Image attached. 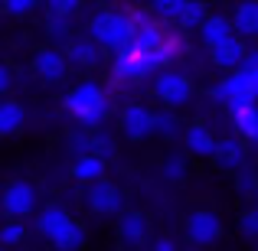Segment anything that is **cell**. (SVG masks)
Instances as JSON below:
<instances>
[{"label": "cell", "instance_id": "7a4b0ae2", "mask_svg": "<svg viewBox=\"0 0 258 251\" xmlns=\"http://www.w3.org/2000/svg\"><path fill=\"white\" fill-rule=\"evenodd\" d=\"M134 30H138L134 17L121 10H101L88 20V39L98 49H114V52L127 49L134 39Z\"/></svg>", "mask_w": 258, "mask_h": 251}, {"label": "cell", "instance_id": "44dd1931", "mask_svg": "<svg viewBox=\"0 0 258 251\" xmlns=\"http://www.w3.org/2000/svg\"><path fill=\"white\" fill-rule=\"evenodd\" d=\"M206 7L200 4V0H180V7H176V23L180 26H203V20H206Z\"/></svg>", "mask_w": 258, "mask_h": 251}, {"label": "cell", "instance_id": "8992f818", "mask_svg": "<svg viewBox=\"0 0 258 251\" xmlns=\"http://www.w3.org/2000/svg\"><path fill=\"white\" fill-rule=\"evenodd\" d=\"M0 209H4L13 222H23L26 215L36 212V186H33V183H26V180L7 183L4 196H0Z\"/></svg>", "mask_w": 258, "mask_h": 251}, {"label": "cell", "instance_id": "7402d4cb", "mask_svg": "<svg viewBox=\"0 0 258 251\" xmlns=\"http://www.w3.org/2000/svg\"><path fill=\"white\" fill-rule=\"evenodd\" d=\"M232 124L239 127L242 137L255 140V131H258V105H248V108H239V111H232Z\"/></svg>", "mask_w": 258, "mask_h": 251}, {"label": "cell", "instance_id": "d6986e66", "mask_svg": "<svg viewBox=\"0 0 258 251\" xmlns=\"http://www.w3.org/2000/svg\"><path fill=\"white\" fill-rule=\"evenodd\" d=\"M69 173H72V180H76V183H88V186H92V183L105 180V160L95 157V153H85V157L72 160Z\"/></svg>", "mask_w": 258, "mask_h": 251}, {"label": "cell", "instance_id": "d4e9b609", "mask_svg": "<svg viewBox=\"0 0 258 251\" xmlns=\"http://www.w3.org/2000/svg\"><path fill=\"white\" fill-rule=\"evenodd\" d=\"M23 235H26V228H23V222H4L0 225V248H13V245H20L23 241Z\"/></svg>", "mask_w": 258, "mask_h": 251}, {"label": "cell", "instance_id": "cb8c5ba5", "mask_svg": "<svg viewBox=\"0 0 258 251\" xmlns=\"http://www.w3.org/2000/svg\"><path fill=\"white\" fill-rule=\"evenodd\" d=\"M186 153H167V160H164V166H160V173H164V180L167 183H180L183 176H186Z\"/></svg>", "mask_w": 258, "mask_h": 251}, {"label": "cell", "instance_id": "f546056e", "mask_svg": "<svg viewBox=\"0 0 258 251\" xmlns=\"http://www.w3.org/2000/svg\"><path fill=\"white\" fill-rule=\"evenodd\" d=\"M46 36H49V39H66V36H69V20L46 17Z\"/></svg>", "mask_w": 258, "mask_h": 251}, {"label": "cell", "instance_id": "3957f363", "mask_svg": "<svg viewBox=\"0 0 258 251\" xmlns=\"http://www.w3.org/2000/svg\"><path fill=\"white\" fill-rule=\"evenodd\" d=\"M62 105H66V111H69L79 124L88 127V131H95L98 124H105L108 111H111L108 92L101 85H95V82H79L69 95H66Z\"/></svg>", "mask_w": 258, "mask_h": 251}, {"label": "cell", "instance_id": "8d00e7d4", "mask_svg": "<svg viewBox=\"0 0 258 251\" xmlns=\"http://www.w3.org/2000/svg\"><path fill=\"white\" fill-rule=\"evenodd\" d=\"M0 251H4V248H0Z\"/></svg>", "mask_w": 258, "mask_h": 251}, {"label": "cell", "instance_id": "30bf717a", "mask_svg": "<svg viewBox=\"0 0 258 251\" xmlns=\"http://www.w3.org/2000/svg\"><path fill=\"white\" fill-rule=\"evenodd\" d=\"M245 56H248V46H245V39H239V36H229L226 43H219V46L209 49L213 65L222 69V72H235L242 62H245Z\"/></svg>", "mask_w": 258, "mask_h": 251}, {"label": "cell", "instance_id": "e0dca14e", "mask_svg": "<svg viewBox=\"0 0 258 251\" xmlns=\"http://www.w3.org/2000/svg\"><path fill=\"white\" fill-rule=\"evenodd\" d=\"M26 124V108L13 98H4L0 101V137H13L20 134Z\"/></svg>", "mask_w": 258, "mask_h": 251}, {"label": "cell", "instance_id": "6da1fadb", "mask_svg": "<svg viewBox=\"0 0 258 251\" xmlns=\"http://www.w3.org/2000/svg\"><path fill=\"white\" fill-rule=\"evenodd\" d=\"M176 49H180L176 39H164L160 46H138L131 39L127 49L114 52V75L118 78H131V82L147 78V75H157V72H164L167 65L173 62Z\"/></svg>", "mask_w": 258, "mask_h": 251}, {"label": "cell", "instance_id": "484cf974", "mask_svg": "<svg viewBox=\"0 0 258 251\" xmlns=\"http://www.w3.org/2000/svg\"><path fill=\"white\" fill-rule=\"evenodd\" d=\"M239 235L248 241H258V209H245L239 215Z\"/></svg>", "mask_w": 258, "mask_h": 251}, {"label": "cell", "instance_id": "f1b7e54d", "mask_svg": "<svg viewBox=\"0 0 258 251\" xmlns=\"http://www.w3.org/2000/svg\"><path fill=\"white\" fill-rule=\"evenodd\" d=\"M69 150L76 153V157H85V153H92V131L72 134V137H69Z\"/></svg>", "mask_w": 258, "mask_h": 251}, {"label": "cell", "instance_id": "277c9868", "mask_svg": "<svg viewBox=\"0 0 258 251\" xmlns=\"http://www.w3.org/2000/svg\"><path fill=\"white\" fill-rule=\"evenodd\" d=\"M154 98L164 101L170 111H176V108L193 101V82H189V75H183L176 69H164L154 75Z\"/></svg>", "mask_w": 258, "mask_h": 251}, {"label": "cell", "instance_id": "836d02e7", "mask_svg": "<svg viewBox=\"0 0 258 251\" xmlns=\"http://www.w3.org/2000/svg\"><path fill=\"white\" fill-rule=\"evenodd\" d=\"M10 85H13V69L7 62H0V95L10 92Z\"/></svg>", "mask_w": 258, "mask_h": 251}, {"label": "cell", "instance_id": "4dcf8cb0", "mask_svg": "<svg viewBox=\"0 0 258 251\" xmlns=\"http://www.w3.org/2000/svg\"><path fill=\"white\" fill-rule=\"evenodd\" d=\"M239 72L248 78V85H252L255 92H258V52H248V56H245V62L239 65Z\"/></svg>", "mask_w": 258, "mask_h": 251}, {"label": "cell", "instance_id": "2e32d148", "mask_svg": "<svg viewBox=\"0 0 258 251\" xmlns=\"http://www.w3.org/2000/svg\"><path fill=\"white\" fill-rule=\"evenodd\" d=\"M232 23V36L245 39V36H258V4L255 0H245V4L235 7V13L229 17Z\"/></svg>", "mask_w": 258, "mask_h": 251}, {"label": "cell", "instance_id": "5bb4252c", "mask_svg": "<svg viewBox=\"0 0 258 251\" xmlns=\"http://www.w3.org/2000/svg\"><path fill=\"white\" fill-rule=\"evenodd\" d=\"M213 163L219 166V170H226V173H235V170H242V163H245V147H242V140H235V137L216 140Z\"/></svg>", "mask_w": 258, "mask_h": 251}, {"label": "cell", "instance_id": "8fae6325", "mask_svg": "<svg viewBox=\"0 0 258 251\" xmlns=\"http://www.w3.org/2000/svg\"><path fill=\"white\" fill-rule=\"evenodd\" d=\"M147 232H151V225H147V215L138 212V209H127V212L118 215V238L121 245L127 248H138L147 241Z\"/></svg>", "mask_w": 258, "mask_h": 251}, {"label": "cell", "instance_id": "e575fe53", "mask_svg": "<svg viewBox=\"0 0 258 251\" xmlns=\"http://www.w3.org/2000/svg\"><path fill=\"white\" fill-rule=\"evenodd\" d=\"M154 251H176V241L164 235V238H157V241H154Z\"/></svg>", "mask_w": 258, "mask_h": 251}, {"label": "cell", "instance_id": "4316f807", "mask_svg": "<svg viewBox=\"0 0 258 251\" xmlns=\"http://www.w3.org/2000/svg\"><path fill=\"white\" fill-rule=\"evenodd\" d=\"M79 10H82V4H79V0H52V4L46 7V13H49V17H62V20L76 17Z\"/></svg>", "mask_w": 258, "mask_h": 251}, {"label": "cell", "instance_id": "d6a6232c", "mask_svg": "<svg viewBox=\"0 0 258 251\" xmlns=\"http://www.w3.org/2000/svg\"><path fill=\"white\" fill-rule=\"evenodd\" d=\"M176 7H180V0H160V4H154V13L157 17H176Z\"/></svg>", "mask_w": 258, "mask_h": 251}, {"label": "cell", "instance_id": "52a82bcc", "mask_svg": "<svg viewBox=\"0 0 258 251\" xmlns=\"http://www.w3.org/2000/svg\"><path fill=\"white\" fill-rule=\"evenodd\" d=\"M85 206H88V212H95V215H121L124 212V196H121L118 183L98 180V183L88 186Z\"/></svg>", "mask_w": 258, "mask_h": 251}, {"label": "cell", "instance_id": "603a6c76", "mask_svg": "<svg viewBox=\"0 0 258 251\" xmlns=\"http://www.w3.org/2000/svg\"><path fill=\"white\" fill-rule=\"evenodd\" d=\"M154 134H157V137H164V140L180 137V134H183L180 118H176L173 111H160V114H154Z\"/></svg>", "mask_w": 258, "mask_h": 251}, {"label": "cell", "instance_id": "1f68e13d", "mask_svg": "<svg viewBox=\"0 0 258 251\" xmlns=\"http://www.w3.org/2000/svg\"><path fill=\"white\" fill-rule=\"evenodd\" d=\"M4 10L10 13V17H30V13L36 10V4H33V0H7Z\"/></svg>", "mask_w": 258, "mask_h": 251}, {"label": "cell", "instance_id": "5b68a950", "mask_svg": "<svg viewBox=\"0 0 258 251\" xmlns=\"http://www.w3.org/2000/svg\"><path fill=\"white\" fill-rule=\"evenodd\" d=\"M183 232H186V238L193 241V245H200V248L216 245V241L222 238V219H219V212H213V209H193V212L186 215V222H183Z\"/></svg>", "mask_w": 258, "mask_h": 251}, {"label": "cell", "instance_id": "ac0fdd59", "mask_svg": "<svg viewBox=\"0 0 258 251\" xmlns=\"http://www.w3.org/2000/svg\"><path fill=\"white\" fill-rule=\"evenodd\" d=\"M229 36H232V23H229V17H222V13H209V17L203 20L200 39L206 43V49H213V46L226 43Z\"/></svg>", "mask_w": 258, "mask_h": 251}, {"label": "cell", "instance_id": "4fadbf2b", "mask_svg": "<svg viewBox=\"0 0 258 251\" xmlns=\"http://www.w3.org/2000/svg\"><path fill=\"white\" fill-rule=\"evenodd\" d=\"M66 62L76 65V69H95V65L101 62V49L92 43V39H69V46H66Z\"/></svg>", "mask_w": 258, "mask_h": 251}, {"label": "cell", "instance_id": "9a60e30c", "mask_svg": "<svg viewBox=\"0 0 258 251\" xmlns=\"http://www.w3.org/2000/svg\"><path fill=\"white\" fill-rule=\"evenodd\" d=\"M72 222V215H69V209L66 206H59V202H49V206L43 209V212L36 215V232L43 235L46 241L52 238V235H59L66 225Z\"/></svg>", "mask_w": 258, "mask_h": 251}, {"label": "cell", "instance_id": "9c48e42d", "mask_svg": "<svg viewBox=\"0 0 258 251\" xmlns=\"http://www.w3.org/2000/svg\"><path fill=\"white\" fill-rule=\"evenodd\" d=\"M33 72H36L46 85H56L69 75V62H66L62 49H49V46H46V49H39L36 56H33Z\"/></svg>", "mask_w": 258, "mask_h": 251}, {"label": "cell", "instance_id": "83f0119b", "mask_svg": "<svg viewBox=\"0 0 258 251\" xmlns=\"http://www.w3.org/2000/svg\"><path fill=\"white\" fill-rule=\"evenodd\" d=\"M235 189H239V196H255V193H258V176L252 173V170H239Z\"/></svg>", "mask_w": 258, "mask_h": 251}, {"label": "cell", "instance_id": "d590c367", "mask_svg": "<svg viewBox=\"0 0 258 251\" xmlns=\"http://www.w3.org/2000/svg\"><path fill=\"white\" fill-rule=\"evenodd\" d=\"M255 140H258V131H255Z\"/></svg>", "mask_w": 258, "mask_h": 251}, {"label": "cell", "instance_id": "ba28073f", "mask_svg": "<svg viewBox=\"0 0 258 251\" xmlns=\"http://www.w3.org/2000/svg\"><path fill=\"white\" fill-rule=\"evenodd\" d=\"M121 134L127 140H147L154 134V111L144 105H127L121 111Z\"/></svg>", "mask_w": 258, "mask_h": 251}, {"label": "cell", "instance_id": "ffe728a7", "mask_svg": "<svg viewBox=\"0 0 258 251\" xmlns=\"http://www.w3.org/2000/svg\"><path fill=\"white\" fill-rule=\"evenodd\" d=\"M85 238H88V228L82 225V222L72 219V222H69V225H66L59 235H52L49 245L56 248V251H79V248L85 245Z\"/></svg>", "mask_w": 258, "mask_h": 251}, {"label": "cell", "instance_id": "7c38bea8", "mask_svg": "<svg viewBox=\"0 0 258 251\" xmlns=\"http://www.w3.org/2000/svg\"><path fill=\"white\" fill-rule=\"evenodd\" d=\"M183 144H186V153L189 157H200V160H213V150H216V137L206 124L193 121V124L183 127Z\"/></svg>", "mask_w": 258, "mask_h": 251}]
</instances>
